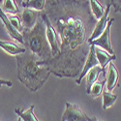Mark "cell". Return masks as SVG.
<instances>
[{
    "mask_svg": "<svg viewBox=\"0 0 121 121\" xmlns=\"http://www.w3.org/2000/svg\"><path fill=\"white\" fill-rule=\"evenodd\" d=\"M16 2H17V4H19L22 6V3L24 2V0H16Z\"/></svg>",
    "mask_w": 121,
    "mask_h": 121,
    "instance_id": "25",
    "label": "cell"
},
{
    "mask_svg": "<svg viewBox=\"0 0 121 121\" xmlns=\"http://www.w3.org/2000/svg\"><path fill=\"white\" fill-rule=\"evenodd\" d=\"M89 4H90V9H91L92 15L97 21H99L104 16L106 12V8L98 0H89Z\"/></svg>",
    "mask_w": 121,
    "mask_h": 121,
    "instance_id": "16",
    "label": "cell"
},
{
    "mask_svg": "<svg viewBox=\"0 0 121 121\" xmlns=\"http://www.w3.org/2000/svg\"><path fill=\"white\" fill-rule=\"evenodd\" d=\"M45 14L60 38V52L48 61L38 60L58 78H78L82 71L90 45L87 32L97 19L89 0H47Z\"/></svg>",
    "mask_w": 121,
    "mask_h": 121,
    "instance_id": "1",
    "label": "cell"
},
{
    "mask_svg": "<svg viewBox=\"0 0 121 121\" xmlns=\"http://www.w3.org/2000/svg\"><path fill=\"white\" fill-rule=\"evenodd\" d=\"M96 66H100V65H99V61H98V59L96 57V54H95V46L94 45H90V49H89L88 55H87L86 60H85V62H84L82 71V73H80L79 77L76 79L77 84L79 85L80 83H82V78H85L86 74L92 68H94Z\"/></svg>",
    "mask_w": 121,
    "mask_h": 121,
    "instance_id": "7",
    "label": "cell"
},
{
    "mask_svg": "<svg viewBox=\"0 0 121 121\" xmlns=\"http://www.w3.org/2000/svg\"><path fill=\"white\" fill-rule=\"evenodd\" d=\"M23 42L31 53L35 54L40 61H48L52 58V48L46 35V24L40 15L38 22L31 29H25L22 33Z\"/></svg>",
    "mask_w": 121,
    "mask_h": 121,
    "instance_id": "3",
    "label": "cell"
},
{
    "mask_svg": "<svg viewBox=\"0 0 121 121\" xmlns=\"http://www.w3.org/2000/svg\"><path fill=\"white\" fill-rule=\"evenodd\" d=\"M88 121H103V120L98 119L96 116H92V117H88Z\"/></svg>",
    "mask_w": 121,
    "mask_h": 121,
    "instance_id": "24",
    "label": "cell"
},
{
    "mask_svg": "<svg viewBox=\"0 0 121 121\" xmlns=\"http://www.w3.org/2000/svg\"><path fill=\"white\" fill-rule=\"evenodd\" d=\"M0 19H1V22H2L5 29L7 30L9 36L11 37L12 39H14L15 41H17V43L23 45L24 42H23V36H22V34L19 31H17V30L13 26V24L11 23V22H10V19H9L7 14L2 10L1 6H0Z\"/></svg>",
    "mask_w": 121,
    "mask_h": 121,
    "instance_id": "9",
    "label": "cell"
},
{
    "mask_svg": "<svg viewBox=\"0 0 121 121\" xmlns=\"http://www.w3.org/2000/svg\"><path fill=\"white\" fill-rule=\"evenodd\" d=\"M27 1H28V0H24V2H27ZM24 2H23V3H24ZM23 3H22V4H23Z\"/></svg>",
    "mask_w": 121,
    "mask_h": 121,
    "instance_id": "27",
    "label": "cell"
},
{
    "mask_svg": "<svg viewBox=\"0 0 121 121\" xmlns=\"http://www.w3.org/2000/svg\"><path fill=\"white\" fill-rule=\"evenodd\" d=\"M46 3L47 0H28L27 2H24L22 4V7L33 9L38 12H42L46 7Z\"/></svg>",
    "mask_w": 121,
    "mask_h": 121,
    "instance_id": "20",
    "label": "cell"
},
{
    "mask_svg": "<svg viewBox=\"0 0 121 121\" xmlns=\"http://www.w3.org/2000/svg\"><path fill=\"white\" fill-rule=\"evenodd\" d=\"M0 48H2L8 54L16 55V56L23 54L26 52L25 48H22L11 41H3V40H0Z\"/></svg>",
    "mask_w": 121,
    "mask_h": 121,
    "instance_id": "13",
    "label": "cell"
},
{
    "mask_svg": "<svg viewBox=\"0 0 121 121\" xmlns=\"http://www.w3.org/2000/svg\"><path fill=\"white\" fill-rule=\"evenodd\" d=\"M38 60L39 58L30 52L17 56V78L31 92L41 89L52 75L48 67L38 65Z\"/></svg>",
    "mask_w": 121,
    "mask_h": 121,
    "instance_id": "2",
    "label": "cell"
},
{
    "mask_svg": "<svg viewBox=\"0 0 121 121\" xmlns=\"http://www.w3.org/2000/svg\"><path fill=\"white\" fill-rule=\"evenodd\" d=\"M40 15H41V12H38L33 9L24 8L22 13V17H21L24 30L31 29L32 27H34V25L36 24V22H38V19L40 17Z\"/></svg>",
    "mask_w": 121,
    "mask_h": 121,
    "instance_id": "10",
    "label": "cell"
},
{
    "mask_svg": "<svg viewBox=\"0 0 121 121\" xmlns=\"http://www.w3.org/2000/svg\"><path fill=\"white\" fill-rule=\"evenodd\" d=\"M61 121H88V116L78 105L66 102Z\"/></svg>",
    "mask_w": 121,
    "mask_h": 121,
    "instance_id": "5",
    "label": "cell"
},
{
    "mask_svg": "<svg viewBox=\"0 0 121 121\" xmlns=\"http://www.w3.org/2000/svg\"><path fill=\"white\" fill-rule=\"evenodd\" d=\"M2 85H6L8 87H12L13 86V82H11V80L0 78V86H2Z\"/></svg>",
    "mask_w": 121,
    "mask_h": 121,
    "instance_id": "23",
    "label": "cell"
},
{
    "mask_svg": "<svg viewBox=\"0 0 121 121\" xmlns=\"http://www.w3.org/2000/svg\"><path fill=\"white\" fill-rule=\"evenodd\" d=\"M107 4L112 5L114 9V12L121 13V0H107Z\"/></svg>",
    "mask_w": 121,
    "mask_h": 121,
    "instance_id": "22",
    "label": "cell"
},
{
    "mask_svg": "<svg viewBox=\"0 0 121 121\" xmlns=\"http://www.w3.org/2000/svg\"><path fill=\"white\" fill-rule=\"evenodd\" d=\"M95 54L99 61L100 67H102L103 70L106 73V66L109 64V62H112L116 60V55L115 54H110L105 49L101 48L99 47H95Z\"/></svg>",
    "mask_w": 121,
    "mask_h": 121,
    "instance_id": "12",
    "label": "cell"
},
{
    "mask_svg": "<svg viewBox=\"0 0 121 121\" xmlns=\"http://www.w3.org/2000/svg\"><path fill=\"white\" fill-rule=\"evenodd\" d=\"M108 72H107V78H106V83H107V90L112 92V90L117 86L118 83V71L113 64V62H109L108 65Z\"/></svg>",
    "mask_w": 121,
    "mask_h": 121,
    "instance_id": "11",
    "label": "cell"
},
{
    "mask_svg": "<svg viewBox=\"0 0 121 121\" xmlns=\"http://www.w3.org/2000/svg\"><path fill=\"white\" fill-rule=\"evenodd\" d=\"M34 108H35V106L31 105L26 109L17 108L15 109V112L19 118L22 119V121H40L34 113Z\"/></svg>",
    "mask_w": 121,
    "mask_h": 121,
    "instance_id": "15",
    "label": "cell"
},
{
    "mask_svg": "<svg viewBox=\"0 0 121 121\" xmlns=\"http://www.w3.org/2000/svg\"><path fill=\"white\" fill-rule=\"evenodd\" d=\"M114 22V18H109V21L108 22L107 28L104 31V33L101 35L99 38H97L96 40L92 41L89 45H94L95 47H99L101 48L105 49L106 52H108L110 54H115L114 50L112 48V42H110V28H112V25Z\"/></svg>",
    "mask_w": 121,
    "mask_h": 121,
    "instance_id": "6",
    "label": "cell"
},
{
    "mask_svg": "<svg viewBox=\"0 0 121 121\" xmlns=\"http://www.w3.org/2000/svg\"><path fill=\"white\" fill-rule=\"evenodd\" d=\"M112 8V5L110 4H107V8H106V12L104 14V16L101 17L99 21L96 22L95 24V27L93 29V31L90 35V38L88 39V43L90 44L92 41L96 40L97 38H99L101 35L104 33V31L107 28V25H108V22L109 21V17H108V14H109V10Z\"/></svg>",
    "mask_w": 121,
    "mask_h": 121,
    "instance_id": "8",
    "label": "cell"
},
{
    "mask_svg": "<svg viewBox=\"0 0 121 121\" xmlns=\"http://www.w3.org/2000/svg\"><path fill=\"white\" fill-rule=\"evenodd\" d=\"M41 17L46 24V35L48 42L52 48V57H55L59 54L60 52V47H61V43H60V38L56 32V30L52 26V22H50L49 18L45 13H41Z\"/></svg>",
    "mask_w": 121,
    "mask_h": 121,
    "instance_id": "4",
    "label": "cell"
},
{
    "mask_svg": "<svg viewBox=\"0 0 121 121\" xmlns=\"http://www.w3.org/2000/svg\"><path fill=\"white\" fill-rule=\"evenodd\" d=\"M102 96H103V109L104 110L112 108L117 101V95L113 94L112 92L108 91V90H104Z\"/></svg>",
    "mask_w": 121,
    "mask_h": 121,
    "instance_id": "17",
    "label": "cell"
},
{
    "mask_svg": "<svg viewBox=\"0 0 121 121\" xmlns=\"http://www.w3.org/2000/svg\"><path fill=\"white\" fill-rule=\"evenodd\" d=\"M7 16L9 17V19H10V22H11V23L13 24V26L17 30V31L22 33L23 30H24V27L22 25V18L19 17L18 16H17V15H9V14H7Z\"/></svg>",
    "mask_w": 121,
    "mask_h": 121,
    "instance_id": "21",
    "label": "cell"
},
{
    "mask_svg": "<svg viewBox=\"0 0 121 121\" xmlns=\"http://www.w3.org/2000/svg\"><path fill=\"white\" fill-rule=\"evenodd\" d=\"M0 2H2V0H0Z\"/></svg>",
    "mask_w": 121,
    "mask_h": 121,
    "instance_id": "28",
    "label": "cell"
},
{
    "mask_svg": "<svg viewBox=\"0 0 121 121\" xmlns=\"http://www.w3.org/2000/svg\"><path fill=\"white\" fill-rule=\"evenodd\" d=\"M106 84V78L102 80H100L99 78L94 82V84L91 86V89H90V92L88 95H90L92 98H97L100 95L103 94L104 91V86Z\"/></svg>",
    "mask_w": 121,
    "mask_h": 121,
    "instance_id": "19",
    "label": "cell"
},
{
    "mask_svg": "<svg viewBox=\"0 0 121 121\" xmlns=\"http://www.w3.org/2000/svg\"><path fill=\"white\" fill-rule=\"evenodd\" d=\"M1 8L6 14L9 15H17L19 13V9L16 0H2Z\"/></svg>",
    "mask_w": 121,
    "mask_h": 121,
    "instance_id": "18",
    "label": "cell"
},
{
    "mask_svg": "<svg viewBox=\"0 0 121 121\" xmlns=\"http://www.w3.org/2000/svg\"><path fill=\"white\" fill-rule=\"evenodd\" d=\"M17 121H22V118H19V117H18V119H17Z\"/></svg>",
    "mask_w": 121,
    "mask_h": 121,
    "instance_id": "26",
    "label": "cell"
},
{
    "mask_svg": "<svg viewBox=\"0 0 121 121\" xmlns=\"http://www.w3.org/2000/svg\"><path fill=\"white\" fill-rule=\"evenodd\" d=\"M101 73H104V75H105V77H106V73H105V71L103 70V68L100 67V66H96V67L92 68V69L86 74V76H85V82H85V88H86L87 94H89L90 89H91V86L94 84V82L98 79L99 75H100Z\"/></svg>",
    "mask_w": 121,
    "mask_h": 121,
    "instance_id": "14",
    "label": "cell"
}]
</instances>
